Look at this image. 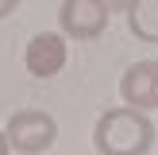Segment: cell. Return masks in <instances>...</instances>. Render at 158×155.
I'll list each match as a JSON object with an SVG mask.
<instances>
[{
	"instance_id": "1",
	"label": "cell",
	"mask_w": 158,
	"mask_h": 155,
	"mask_svg": "<svg viewBox=\"0 0 158 155\" xmlns=\"http://www.w3.org/2000/svg\"><path fill=\"white\" fill-rule=\"evenodd\" d=\"M97 155H151L154 147V120L139 108H104L93 124Z\"/></svg>"
},
{
	"instance_id": "2",
	"label": "cell",
	"mask_w": 158,
	"mask_h": 155,
	"mask_svg": "<svg viewBox=\"0 0 158 155\" xmlns=\"http://www.w3.org/2000/svg\"><path fill=\"white\" fill-rule=\"evenodd\" d=\"M4 140L19 155H43L58 140V120L46 108H15L4 124Z\"/></svg>"
},
{
	"instance_id": "3",
	"label": "cell",
	"mask_w": 158,
	"mask_h": 155,
	"mask_svg": "<svg viewBox=\"0 0 158 155\" xmlns=\"http://www.w3.org/2000/svg\"><path fill=\"white\" fill-rule=\"evenodd\" d=\"M112 16L97 4V0H62V12H58V23H62V35L66 39H77V43H89V39H100L108 27Z\"/></svg>"
},
{
	"instance_id": "4",
	"label": "cell",
	"mask_w": 158,
	"mask_h": 155,
	"mask_svg": "<svg viewBox=\"0 0 158 155\" xmlns=\"http://www.w3.org/2000/svg\"><path fill=\"white\" fill-rule=\"evenodd\" d=\"M66 58H69V46H66V35H58V31L31 35L27 51H23V66L31 78H58L66 70Z\"/></svg>"
},
{
	"instance_id": "5",
	"label": "cell",
	"mask_w": 158,
	"mask_h": 155,
	"mask_svg": "<svg viewBox=\"0 0 158 155\" xmlns=\"http://www.w3.org/2000/svg\"><path fill=\"white\" fill-rule=\"evenodd\" d=\"M120 97L127 108H158V62L154 58H143V62H131L120 78Z\"/></svg>"
},
{
	"instance_id": "6",
	"label": "cell",
	"mask_w": 158,
	"mask_h": 155,
	"mask_svg": "<svg viewBox=\"0 0 158 155\" xmlns=\"http://www.w3.org/2000/svg\"><path fill=\"white\" fill-rule=\"evenodd\" d=\"M123 16H127V31L139 43L158 46V0H131Z\"/></svg>"
},
{
	"instance_id": "7",
	"label": "cell",
	"mask_w": 158,
	"mask_h": 155,
	"mask_svg": "<svg viewBox=\"0 0 158 155\" xmlns=\"http://www.w3.org/2000/svg\"><path fill=\"white\" fill-rule=\"evenodd\" d=\"M97 4L104 8L108 16H123V12H127V8H131V0H97Z\"/></svg>"
},
{
	"instance_id": "8",
	"label": "cell",
	"mask_w": 158,
	"mask_h": 155,
	"mask_svg": "<svg viewBox=\"0 0 158 155\" xmlns=\"http://www.w3.org/2000/svg\"><path fill=\"white\" fill-rule=\"evenodd\" d=\"M15 8H19V4H15V0H0V20H4V16H12Z\"/></svg>"
},
{
	"instance_id": "9",
	"label": "cell",
	"mask_w": 158,
	"mask_h": 155,
	"mask_svg": "<svg viewBox=\"0 0 158 155\" xmlns=\"http://www.w3.org/2000/svg\"><path fill=\"white\" fill-rule=\"evenodd\" d=\"M0 155H12V147H8V140H4V128H0Z\"/></svg>"
},
{
	"instance_id": "10",
	"label": "cell",
	"mask_w": 158,
	"mask_h": 155,
	"mask_svg": "<svg viewBox=\"0 0 158 155\" xmlns=\"http://www.w3.org/2000/svg\"><path fill=\"white\" fill-rule=\"evenodd\" d=\"M15 4H23V0H15Z\"/></svg>"
}]
</instances>
